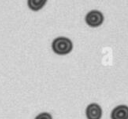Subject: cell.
Instances as JSON below:
<instances>
[{"instance_id": "6da1fadb", "label": "cell", "mask_w": 128, "mask_h": 119, "mask_svg": "<svg viewBox=\"0 0 128 119\" xmlns=\"http://www.w3.org/2000/svg\"><path fill=\"white\" fill-rule=\"evenodd\" d=\"M51 47H52V50L54 53H56L58 55H66L72 51L73 43L69 38L60 36V37L55 38L52 41Z\"/></svg>"}, {"instance_id": "7a4b0ae2", "label": "cell", "mask_w": 128, "mask_h": 119, "mask_svg": "<svg viewBox=\"0 0 128 119\" xmlns=\"http://www.w3.org/2000/svg\"><path fill=\"white\" fill-rule=\"evenodd\" d=\"M104 21L103 13L99 10H91L85 15V22L89 27H99Z\"/></svg>"}, {"instance_id": "3957f363", "label": "cell", "mask_w": 128, "mask_h": 119, "mask_svg": "<svg viewBox=\"0 0 128 119\" xmlns=\"http://www.w3.org/2000/svg\"><path fill=\"white\" fill-rule=\"evenodd\" d=\"M85 114L87 119H101L102 117V109L99 104L91 103L86 107Z\"/></svg>"}, {"instance_id": "277c9868", "label": "cell", "mask_w": 128, "mask_h": 119, "mask_svg": "<svg viewBox=\"0 0 128 119\" xmlns=\"http://www.w3.org/2000/svg\"><path fill=\"white\" fill-rule=\"evenodd\" d=\"M111 119H128V106L118 105L111 112Z\"/></svg>"}, {"instance_id": "5b68a950", "label": "cell", "mask_w": 128, "mask_h": 119, "mask_svg": "<svg viewBox=\"0 0 128 119\" xmlns=\"http://www.w3.org/2000/svg\"><path fill=\"white\" fill-rule=\"evenodd\" d=\"M46 2L47 0H27V5L30 10L39 11L45 6Z\"/></svg>"}, {"instance_id": "8992f818", "label": "cell", "mask_w": 128, "mask_h": 119, "mask_svg": "<svg viewBox=\"0 0 128 119\" xmlns=\"http://www.w3.org/2000/svg\"><path fill=\"white\" fill-rule=\"evenodd\" d=\"M35 119H52V115L48 112H42L40 114H38Z\"/></svg>"}]
</instances>
